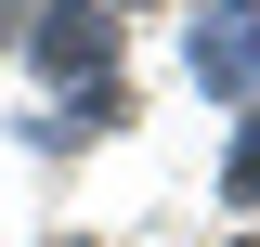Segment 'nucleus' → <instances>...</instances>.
I'll return each instance as SVG.
<instances>
[{
  "instance_id": "1",
  "label": "nucleus",
  "mask_w": 260,
  "mask_h": 247,
  "mask_svg": "<svg viewBox=\"0 0 260 247\" xmlns=\"http://www.w3.org/2000/svg\"><path fill=\"white\" fill-rule=\"evenodd\" d=\"M104 52H117V13H91V0H52L39 13V65L52 78H104Z\"/></svg>"
},
{
  "instance_id": "2",
  "label": "nucleus",
  "mask_w": 260,
  "mask_h": 247,
  "mask_svg": "<svg viewBox=\"0 0 260 247\" xmlns=\"http://www.w3.org/2000/svg\"><path fill=\"white\" fill-rule=\"evenodd\" d=\"M221 195H234V208H247V195H260V117L234 130V156H221Z\"/></svg>"
}]
</instances>
